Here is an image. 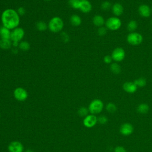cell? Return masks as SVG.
<instances>
[{
  "instance_id": "obj_1",
  "label": "cell",
  "mask_w": 152,
  "mask_h": 152,
  "mask_svg": "<svg viewBox=\"0 0 152 152\" xmlns=\"http://www.w3.org/2000/svg\"><path fill=\"white\" fill-rule=\"evenodd\" d=\"M20 15L16 10L12 8L5 10L1 14L2 26L6 28L12 30L17 27L20 24Z\"/></svg>"
},
{
  "instance_id": "obj_2",
  "label": "cell",
  "mask_w": 152,
  "mask_h": 152,
  "mask_svg": "<svg viewBox=\"0 0 152 152\" xmlns=\"http://www.w3.org/2000/svg\"><path fill=\"white\" fill-rule=\"evenodd\" d=\"M64 26V23L61 18L58 16L52 17L48 24L49 30L53 33H59L62 31Z\"/></svg>"
},
{
  "instance_id": "obj_3",
  "label": "cell",
  "mask_w": 152,
  "mask_h": 152,
  "mask_svg": "<svg viewBox=\"0 0 152 152\" xmlns=\"http://www.w3.org/2000/svg\"><path fill=\"white\" fill-rule=\"evenodd\" d=\"M104 107L103 102L100 99H94L93 100L88 106V110L91 114L96 115L100 113Z\"/></svg>"
},
{
  "instance_id": "obj_4",
  "label": "cell",
  "mask_w": 152,
  "mask_h": 152,
  "mask_svg": "<svg viewBox=\"0 0 152 152\" xmlns=\"http://www.w3.org/2000/svg\"><path fill=\"white\" fill-rule=\"evenodd\" d=\"M121 25V20L117 17H111L109 18L105 22L106 27L112 31H115L119 29Z\"/></svg>"
},
{
  "instance_id": "obj_5",
  "label": "cell",
  "mask_w": 152,
  "mask_h": 152,
  "mask_svg": "<svg viewBox=\"0 0 152 152\" xmlns=\"http://www.w3.org/2000/svg\"><path fill=\"white\" fill-rule=\"evenodd\" d=\"M126 40L132 46H138L143 41V37L141 34L138 32H131L127 35Z\"/></svg>"
},
{
  "instance_id": "obj_6",
  "label": "cell",
  "mask_w": 152,
  "mask_h": 152,
  "mask_svg": "<svg viewBox=\"0 0 152 152\" xmlns=\"http://www.w3.org/2000/svg\"><path fill=\"white\" fill-rule=\"evenodd\" d=\"M24 30L23 28L17 27L11 30L10 39L12 42H20L24 36Z\"/></svg>"
},
{
  "instance_id": "obj_7",
  "label": "cell",
  "mask_w": 152,
  "mask_h": 152,
  "mask_svg": "<svg viewBox=\"0 0 152 152\" xmlns=\"http://www.w3.org/2000/svg\"><path fill=\"white\" fill-rule=\"evenodd\" d=\"M14 96L16 100L20 102L25 101L28 97V93L26 89L23 87H17L14 90Z\"/></svg>"
},
{
  "instance_id": "obj_8",
  "label": "cell",
  "mask_w": 152,
  "mask_h": 152,
  "mask_svg": "<svg viewBox=\"0 0 152 152\" xmlns=\"http://www.w3.org/2000/svg\"><path fill=\"white\" fill-rule=\"evenodd\" d=\"M112 58L115 62H121L125 57V50L122 48H116L112 52Z\"/></svg>"
},
{
  "instance_id": "obj_9",
  "label": "cell",
  "mask_w": 152,
  "mask_h": 152,
  "mask_svg": "<svg viewBox=\"0 0 152 152\" xmlns=\"http://www.w3.org/2000/svg\"><path fill=\"white\" fill-rule=\"evenodd\" d=\"M97 122V118L95 115L90 114L86 116L83 119V125L87 128H92Z\"/></svg>"
},
{
  "instance_id": "obj_10",
  "label": "cell",
  "mask_w": 152,
  "mask_h": 152,
  "mask_svg": "<svg viewBox=\"0 0 152 152\" xmlns=\"http://www.w3.org/2000/svg\"><path fill=\"white\" fill-rule=\"evenodd\" d=\"M23 149L24 147L23 144L18 141L11 142L8 147L9 152H23Z\"/></svg>"
},
{
  "instance_id": "obj_11",
  "label": "cell",
  "mask_w": 152,
  "mask_h": 152,
  "mask_svg": "<svg viewBox=\"0 0 152 152\" xmlns=\"http://www.w3.org/2000/svg\"><path fill=\"white\" fill-rule=\"evenodd\" d=\"M120 133L125 136L131 135L134 131V127L130 123H124L121 125L119 128Z\"/></svg>"
},
{
  "instance_id": "obj_12",
  "label": "cell",
  "mask_w": 152,
  "mask_h": 152,
  "mask_svg": "<svg viewBox=\"0 0 152 152\" xmlns=\"http://www.w3.org/2000/svg\"><path fill=\"white\" fill-rule=\"evenodd\" d=\"M138 11L139 14L144 18L149 17L151 13V10L150 7L146 4L140 5L138 8Z\"/></svg>"
},
{
  "instance_id": "obj_13",
  "label": "cell",
  "mask_w": 152,
  "mask_h": 152,
  "mask_svg": "<svg viewBox=\"0 0 152 152\" xmlns=\"http://www.w3.org/2000/svg\"><path fill=\"white\" fill-rule=\"evenodd\" d=\"M122 87L125 92L130 94H132L136 92L138 88L135 83L132 81L125 82L122 86Z\"/></svg>"
},
{
  "instance_id": "obj_14",
  "label": "cell",
  "mask_w": 152,
  "mask_h": 152,
  "mask_svg": "<svg viewBox=\"0 0 152 152\" xmlns=\"http://www.w3.org/2000/svg\"><path fill=\"white\" fill-rule=\"evenodd\" d=\"M79 10L83 13H88L92 10V5L88 0L81 1Z\"/></svg>"
},
{
  "instance_id": "obj_15",
  "label": "cell",
  "mask_w": 152,
  "mask_h": 152,
  "mask_svg": "<svg viewBox=\"0 0 152 152\" xmlns=\"http://www.w3.org/2000/svg\"><path fill=\"white\" fill-rule=\"evenodd\" d=\"M111 8L112 13L116 16H120L124 13V7L119 2L115 3L113 5H112Z\"/></svg>"
},
{
  "instance_id": "obj_16",
  "label": "cell",
  "mask_w": 152,
  "mask_h": 152,
  "mask_svg": "<svg viewBox=\"0 0 152 152\" xmlns=\"http://www.w3.org/2000/svg\"><path fill=\"white\" fill-rule=\"evenodd\" d=\"M93 23L97 27H102L105 24L106 21L104 20L103 16L100 15H96L93 18Z\"/></svg>"
},
{
  "instance_id": "obj_17",
  "label": "cell",
  "mask_w": 152,
  "mask_h": 152,
  "mask_svg": "<svg viewBox=\"0 0 152 152\" xmlns=\"http://www.w3.org/2000/svg\"><path fill=\"white\" fill-rule=\"evenodd\" d=\"M11 30L6 28L4 26L0 27V37L1 39H10L11 37Z\"/></svg>"
},
{
  "instance_id": "obj_18",
  "label": "cell",
  "mask_w": 152,
  "mask_h": 152,
  "mask_svg": "<svg viewBox=\"0 0 152 152\" xmlns=\"http://www.w3.org/2000/svg\"><path fill=\"white\" fill-rule=\"evenodd\" d=\"M12 46V41L11 39H0V48L2 49H8Z\"/></svg>"
},
{
  "instance_id": "obj_19",
  "label": "cell",
  "mask_w": 152,
  "mask_h": 152,
  "mask_svg": "<svg viewBox=\"0 0 152 152\" xmlns=\"http://www.w3.org/2000/svg\"><path fill=\"white\" fill-rule=\"evenodd\" d=\"M81 18L77 14H73L70 17V23L73 26H79L81 24Z\"/></svg>"
},
{
  "instance_id": "obj_20",
  "label": "cell",
  "mask_w": 152,
  "mask_h": 152,
  "mask_svg": "<svg viewBox=\"0 0 152 152\" xmlns=\"http://www.w3.org/2000/svg\"><path fill=\"white\" fill-rule=\"evenodd\" d=\"M137 110L141 114H145L149 110V106L147 103H140L137 107Z\"/></svg>"
},
{
  "instance_id": "obj_21",
  "label": "cell",
  "mask_w": 152,
  "mask_h": 152,
  "mask_svg": "<svg viewBox=\"0 0 152 152\" xmlns=\"http://www.w3.org/2000/svg\"><path fill=\"white\" fill-rule=\"evenodd\" d=\"M137 28H138V23L137 21L132 20L128 22L127 24V29L128 31H130V33L134 32Z\"/></svg>"
},
{
  "instance_id": "obj_22",
  "label": "cell",
  "mask_w": 152,
  "mask_h": 152,
  "mask_svg": "<svg viewBox=\"0 0 152 152\" xmlns=\"http://www.w3.org/2000/svg\"><path fill=\"white\" fill-rule=\"evenodd\" d=\"M110 69L112 73L115 74H119L121 71V67L118 63L113 62L110 64Z\"/></svg>"
},
{
  "instance_id": "obj_23",
  "label": "cell",
  "mask_w": 152,
  "mask_h": 152,
  "mask_svg": "<svg viewBox=\"0 0 152 152\" xmlns=\"http://www.w3.org/2000/svg\"><path fill=\"white\" fill-rule=\"evenodd\" d=\"M18 48L23 51H27L30 48V45L27 41L23 40L20 42L18 45Z\"/></svg>"
},
{
  "instance_id": "obj_24",
  "label": "cell",
  "mask_w": 152,
  "mask_h": 152,
  "mask_svg": "<svg viewBox=\"0 0 152 152\" xmlns=\"http://www.w3.org/2000/svg\"><path fill=\"white\" fill-rule=\"evenodd\" d=\"M36 27L37 29L40 31H43L48 28V24L43 21H39L37 22L36 24Z\"/></svg>"
},
{
  "instance_id": "obj_25",
  "label": "cell",
  "mask_w": 152,
  "mask_h": 152,
  "mask_svg": "<svg viewBox=\"0 0 152 152\" xmlns=\"http://www.w3.org/2000/svg\"><path fill=\"white\" fill-rule=\"evenodd\" d=\"M134 83L137 86V87H143L147 84V81L144 78L140 77L136 79Z\"/></svg>"
},
{
  "instance_id": "obj_26",
  "label": "cell",
  "mask_w": 152,
  "mask_h": 152,
  "mask_svg": "<svg viewBox=\"0 0 152 152\" xmlns=\"http://www.w3.org/2000/svg\"><path fill=\"white\" fill-rule=\"evenodd\" d=\"M106 109L109 113H113L116 112L117 107L113 103H108L106 106Z\"/></svg>"
},
{
  "instance_id": "obj_27",
  "label": "cell",
  "mask_w": 152,
  "mask_h": 152,
  "mask_svg": "<svg viewBox=\"0 0 152 152\" xmlns=\"http://www.w3.org/2000/svg\"><path fill=\"white\" fill-rule=\"evenodd\" d=\"M89 110L86 107H81L78 109V114L80 116H86L88 115V113Z\"/></svg>"
},
{
  "instance_id": "obj_28",
  "label": "cell",
  "mask_w": 152,
  "mask_h": 152,
  "mask_svg": "<svg viewBox=\"0 0 152 152\" xmlns=\"http://www.w3.org/2000/svg\"><path fill=\"white\" fill-rule=\"evenodd\" d=\"M81 1L80 0H68V3L70 6L74 9H79Z\"/></svg>"
},
{
  "instance_id": "obj_29",
  "label": "cell",
  "mask_w": 152,
  "mask_h": 152,
  "mask_svg": "<svg viewBox=\"0 0 152 152\" xmlns=\"http://www.w3.org/2000/svg\"><path fill=\"white\" fill-rule=\"evenodd\" d=\"M110 8H112V5H111L110 2L108 1H105L103 2L101 4V8L103 10L106 11V10H109Z\"/></svg>"
},
{
  "instance_id": "obj_30",
  "label": "cell",
  "mask_w": 152,
  "mask_h": 152,
  "mask_svg": "<svg viewBox=\"0 0 152 152\" xmlns=\"http://www.w3.org/2000/svg\"><path fill=\"white\" fill-rule=\"evenodd\" d=\"M107 29L106 27H100L97 30V34L100 36H103L107 33Z\"/></svg>"
},
{
  "instance_id": "obj_31",
  "label": "cell",
  "mask_w": 152,
  "mask_h": 152,
  "mask_svg": "<svg viewBox=\"0 0 152 152\" xmlns=\"http://www.w3.org/2000/svg\"><path fill=\"white\" fill-rule=\"evenodd\" d=\"M108 121V119L106 116L101 115L97 118V122H99L100 124H106Z\"/></svg>"
},
{
  "instance_id": "obj_32",
  "label": "cell",
  "mask_w": 152,
  "mask_h": 152,
  "mask_svg": "<svg viewBox=\"0 0 152 152\" xmlns=\"http://www.w3.org/2000/svg\"><path fill=\"white\" fill-rule=\"evenodd\" d=\"M61 37L62 40L65 43L68 42L69 40V37L66 32H62L61 34Z\"/></svg>"
},
{
  "instance_id": "obj_33",
  "label": "cell",
  "mask_w": 152,
  "mask_h": 152,
  "mask_svg": "<svg viewBox=\"0 0 152 152\" xmlns=\"http://www.w3.org/2000/svg\"><path fill=\"white\" fill-rule=\"evenodd\" d=\"M112 56L110 55H107L106 56H104L103 58V61L104 63L107 64H109L112 62Z\"/></svg>"
},
{
  "instance_id": "obj_34",
  "label": "cell",
  "mask_w": 152,
  "mask_h": 152,
  "mask_svg": "<svg viewBox=\"0 0 152 152\" xmlns=\"http://www.w3.org/2000/svg\"><path fill=\"white\" fill-rule=\"evenodd\" d=\"M17 12L20 16H23L26 14V9L23 7H20L18 8Z\"/></svg>"
},
{
  "instance_id": "obj_35",
  "label": "cell",
  "mask_w": 152,
  "mask_h": 152,
  "mask_svg": "<svg viewBox=\"0 0 152 152\" xmlns=\"http://www.w3.org/2000/svg\"><path fill=\"white\" fill-rule=\"evenodd\" d=\"M114 152H127L123 146H116L114 149Z\"/></svg>"
},
{
  "instance_id": "obj_36",
  "label": "cell",
  "mask_w": 152,
  "mask_h": 152,
  "mask_svg": "<svg viewBox=\"0 0 152 152\" xmlns=\"http://www.w3.org/2000/svg\"><path fill=\"white\" fill-rule=\"evenodd\" d=\"M12 52L14 53H17L18 52V50H17V48H14V49H12Z\"/></svg>"
},
{
  "instance_id": "obj_37",
  "label": "cell",
  "mask_w": 152,
  "mask_h": 152,
  "mask_svg": "<svg viewBox=\"0 0 152 152\" xmlns=\"http://www.w3.org/2000/svg\"><path fill=\"white\" fill-rule=\"evenodd\" d=\"M24 152H34V151L32 150H31V149H27V150H26Z\"/></svg>"
},
{
  "instance_id": "obj_38",
  "label": "cell",
  "mask_w": 152,
  "mask_h": 152,
  "mask_svg": "<svg viewBox=\"0 0 152 152\" xmlns=\"http://www.w3.org/2000/svg\"><path fill=\"white\" fill-rule=\"evenodd\" d=\"M151 26H152V20H151Z\"/></svg>"
},
{
  "instance_id": "obj_39",
  "label": "cell",
  "mask_w": 152,
  "mask_h": 152,
  "mask_svg": "<svg viewBox=\"0 0 152 152\" xmlns=\"http://www.w3.org/2000/svg\"><path fill=\"white\" fill-rule=\"evenodd\" d=\"M45 1H49V0H45Z\"/></svg>"
},
{
  "instance_id": "obj_40",
  "label": "cell",
  "mask_w": 152,
  "mask_h": 152,
  "mask_svg": "<svg viewBox=\"0 0 152 152\" xmlns=\"http://www.w3.org/2000/svg\"><path fill=\"white\" fill-rule=\"evenodd\" d=\"M80 1H84V0H80Z\"/></svg>"
},
{
  "instance_id": "obj_41",
  "label": "cell",
  "mask_w": 152,
  "mask_h": 152,
  "mask_svg": "<svg viewBox=\"0 0 152 152\" xmlns=\"http://www.w3.org/2000/svg\"><path fill=\"white\" fill-rule=\"evenodd\" d=\"M0 118H1V114H0Z\"/></svg>"
}]
</instances>
